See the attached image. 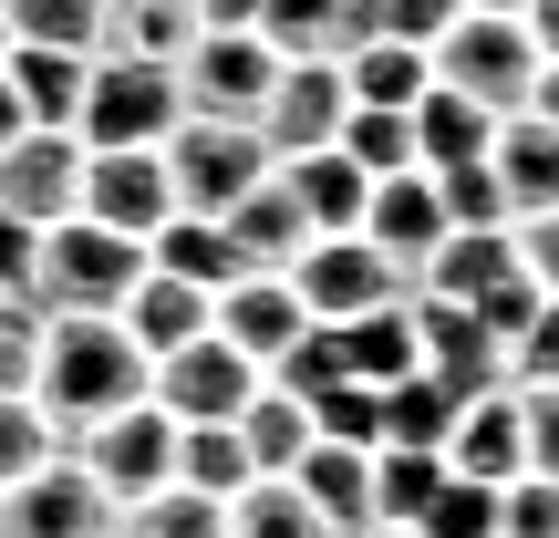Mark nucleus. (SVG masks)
I'll return each instance as SVG.
<instances>
[{"mask_svg":"<svg viewBox=\"0 0 559 538\" xmlns=\"http://www.w3.org/2000/svg\"><path fill=\"white\" fill-rule=\"evenodd\" d=\"M466 404L445 394L436 373H404L394 394H383V445H425V456H445V435H456Z\"/></svg>","mask_w":559,"mask_h":538,"instance_id":"f704fd0d","label":"nucleus"},{"mask_svg":"<svg viewBox=\"0 0 559 538\" xmlns=\"http://www.w3.org/2000/svg\"><path fill=\"white\" fill-rule=\"evenodd\" d=\"M519 21H528V41H539V62H559V0H528Z\"/></svg>","mask_w":559,"mask_h":538,"instance_id":"603ef678","label":"nucleus"},{"mask_svg":"<svg viewBox=\"0 0 559 538\" xmlns=\"http://www.w3.org/2000/svg\"><path fill=\"white\" fill-rule=\"evenodd\" d=\"M445 477H466V487H519L528 477V415H519L508 383L456 415V435H445Z\"/></svg>","mask_w":559,"mask_h":538,"instance_id":"f3484780","label":"nucleus"},{"mask_svg":"<svg viewBox=\"0 0 559 538\" xmlns=\"http://www.w3.org/2000/svg\"><path fill=\"white\" fill-rule=\"evenodd\" d=\"M32 270H41V228L0 207V300H32Z\"/></svg>","mask_w":559,"mask_h":538,"instance_id":"09e8293b","label":"nucleus"},{"mask_svg":"<svg viewBox=\"0 0 559 538\" xmlns=\"http://www.w3.org/2000/svg\"><path fill=\"white\" fill-rule=\"evenodd\" d=\"M249 32H260L280 62H342L353 41H373V11H362V0H260Z\"/></svg>","mask_w":559,"mask_h":538,"instance_id":"6ab92c4d","label":"nucleus"},{"mask_svg":"<svg viewBox=\"0 0 559 538\" xmlns=\"http://www.w3.org/2000/svg\"><path fill=\"white\" fill-rule=\"evenodd\" d=\"M207 332H218L228 352H249V362L270 373V362L290 352L300 332H311V311H300V290H290L280 270H249L239 290H218V311H207Z\"/></svg>","mask_w":559,"mask_h":538,"instance_id":"dca6fc26","label":"nucleus"},{"mask_svg":"<svg viewBox=\"0 0 559 538\" xmlns=\"http://www.w3.org/2000/svg\"><path fill=\"white\" fill-rule=\"evenodd\" d=\"M0 62H11V21H0Z\"/></svg>","mask_w":559,"mask_h":538,"instance_id":"bf43d9fd","label":"nucleus"},{"mask_svg":"<svg viewBox=\"0 0 559 538\" xmlns=\"http://www.w3.org/2000/svg\"><path fill=\"white\" fill-rule=\"evenodd\" d=\"M83 456V477L115 498V518L124 507H145L156 487H177V425L156 415V404H135V415H115V425H94V435L73 445Z\"/></svg>","mask_w":559,"mask_h":538,"instance_id":"6e6552de","label":"nucleus"},{"mask_svg":"<svg viewBox=\"0 0 559 538\" xmlns=\"http://www.w3.org/2000/svg\"><path fill=\"white\" fill-rule=\"evenodd\" d=\"M177 487H198V498H249L260 487V466H249L239 425H177Z\"/></svg>","mask_w":559,"mask_h":538,"instance_id":"2f4dec72","label":"nucleus"},{"mask_svg":"<svg viewBox=\"0 0 559 538\" xmlns=\"http://www.w3.org/2000/svg\"><path fill=\"white\" fill-rule=\"evenodd\" d=\"M362 538H415V528H362Z\"/></svg>","mask_w":559,"mask_h":538,"instance_id":"13d9d810","label":"nucleus"},{"mask_svg":"<svg viewBox=\"0 0 559 538\" xmlns=\"http://www.w3.org/2000/svg\"><path fill=\"white\" fill-rule=\"evenodd\" d=\"M280 279L300 290V311H311V321H362V311H383V300H415L362 239H311Z\"/></svg>","mask_w":559,"mask_h":538,"instance_id":"f8f14e48","label":"nucleus"},{"mask_svg":"<svg viewBox=\"0 0 559 538\" xmlns=\"http://www.w3.org/2000/svg\"><path fill=\"white\" fill-rule=\"evenodd\" d=\"M519 270L539 279V300H559V207H549V218H528V228H519Z\"/></svg>","mask_w":559,"mask_h":538,"instance_id":"3c124183","label":"nucleus"},{"mask_svg":"<svg viewBox=\"0 0 559 538\" xmlns=\"http://www.w3.org/2000/svg\"><path fill=\"white\" fill-rule=\"evenodd\" d=\"M228 538H332V528L290 498V477H260L249 498H228Z\"/></svg>","mask_w":559,"mask_h":538,"instance_id":"4c0bfd02","label":"nucleus"},{"mask_svg":"<svg viewBox=\"0 0 559 538\" xmlns=\"http://www.w3.org/2000/svg\"><path fill=\"white\" fill-rule=\"evenodd\" d=\"M177 124H187V104H177V73H166V62L94 52V73H83V115H73L83 156H156Z\"/></svg>","mask_w":559,"mask_h":538,"instance_id":"f03ea898","label":"nucleus"},{"mask_svg":"<svg viewBox=\"0 0 559 538\" xmlns=\"http://www.w3.org/2000/svg\"><path fill=\"white\" fill-rule=\"evenodd\" d=\"M207 311H218V300L207 290H187V279H166V270H145L135 290H124V342H135L145 362H166V352H187V342H207Z\"/></svg>","mask_w":559,"mask_h":538,"instance_id":"5701e85b","label":"nucleus"},{"mask_svg":"<svg viewBox=\"0 0 559 538\" xmlns=\"http://www.w3.org/2000/svg\"><path fill=\"white\" fill-rule=\"evenodd\" d=\"M198 32H207L198 0H115V21H104V52H124V62H166V73H177Z\"/></svg>","mask_w":559,"mask_h":538,"instance_id":"c85d7f7f","label":"nucleus"},{"mask_svg":"<svg viewBox=\"0 0 559 538\" xmlns=\"http://www.w3.org/2000/svg\"><path fill=\"white\" fill-rule=\"evenodd\" d=\"M445 498V456L425 445H373V528H415Z\"/></svg>","mask_w":559,"mask_h":538,"instance_id":"473e14b6","label":"nucleus"},{"mask_svg":"<svg viewBox=\"0 0 559 538\" xmlns=\"http://www.w3.org/2000/svg\"><path fill=\"white\" fill-rule=\"evenodd\" d=\"M353 239L373 249V260L404 279V290H415V279H425V260H436V249L456 239V228H445V198H436V177L415 166V177H383V187H373V207H362V228H353Z\"/></svg>","mask_w":559,"mask_h":538,"instance_id":"9b49d317","label":"nucleus"},{"mask_svg":"<svg viewBox=\"0 0 559 538\" xmlns=\"http://www.w3.org/2000/svg\"><path fill=\"white\" fill-rule=\"evenodd\" d=\"M519 415H528V477L559 487V383L549 394H519Z\"/></svg>","mask_w":559,"mask_h":538,"instance_id":"8fccbe9b","label":"nucleus"},{"mask_svg":"<svg viewBox=\"0 0 559 538\" xmlns=\"http://www.w3.org/2000/svg\"><path fill=\"white\" fill-rule=\"evenodd\" d=\"M280 187H290V207L311 218V239H353L362 207H373V177H362L342 145H321V156H290V166H280Z\"/></svg>","mask_w":559,"mask_h":538,"instance_id":"4be33fe9","label":"nucleus"},{"mask_svg":"<svg viewBox=\"0 0 559 538\" xmlns=\"http://www.w3.org/2000/svg\"><path fill=\"white\" fill-rule=\"evenodd\" d=\"M487 145H498V115L487 104H466V94H425L415 104V166L425 177H456V166H487Z\"/></svg>","mask_w":559,"mask_h":538,"instance_id":"bb28decb","label":"nucleus"},{"mask_svg":"<svg viewBox=\"0 0 559 538\" xmlns=\"http://www.w3.org/2000/svg\"><path fill=\"white\" fill-rule=\"evenodd\" d=\"M135 279H145V249L135 239H115V228H94V218L41 228V270H32L41 311H124Z\"/></svg>","mask_w":559,"mask_h":538,"instance_id":"20e7f679","label":"nucleus"},{"mask_svg":"<svg viewBox=\"0 0 559 538\" xmlns=\"http://www.w3.org/2000/svg\"><path fill=\"white\" fill-rule=\"evenodd\" d=\"M41 300H0V394H32L41 383Z\"/></svg>","mask_w":559,"mask_h":538,"instance_id":"79ce46f5","label":"nucleus"},{"mask_svg":"<svg viewBox=\"0 0 559 538\" xmlns=\"http://www.w3.org/2000/svg\"><path fill=\"white\" fill-rule=\"evenodd\" d=\"M498 538H559V487L549 477L498 487Z\"/></svg>","mask_w":559,"mask_h":538,"instance_id":"de8ad7c7","label":"nucleus"},{"mask_svg":"<svg viewBox=\"0 0 559 538\" xmlns=\"http://www.w3.org/2000/svg\"><path fill=\"white\" fill-rule=\"evenodd\" d=\"M207 11V32H249V11H260V0H198Z\"/></svg>","mask_w":559,"mask_h":538,"instance_id":"864d4df0","label":"nucleus"},{"mask_svg":"<svg viewBox=\"0 0 559 538\" xmlns=\"http://www.w3.org/2000/svg\"><path fill=\"white\" fill-rule=\"evenodd\" d=\"M115 538H228V507L198 498V487H156L145 507H124Z\"/></svg>","mask_w":559,"mask_h":538,"instance_id":"e433bc0d","label":"nucleus"},{"mask_svg":"<svg viewBox=\"0 0 559 538\" xmlns=\"http://www.w3.org/2000/svg\"><path fill=\"white\" fill-rule=\"evenodd\" d=\"M145 394H156V362L124 342L115 311H52V321H41V383H32V404H41V425H52L62 445H83L94 425L135 415Z\"/></svg>","mask_w":559,"mask_h":538,"instance_id":"f257e3e1","label":"nucleus"},{"mask_svg":"<svg viewBox=\"0 0 559 538\" xmlns=\"http://www.w3.org/2000/svg\"><path fill=\"white\" fill-rule=\"evenodd\" d=\"M0 538H115V498H104V487L83 477V456L62 445L52 466L0 487Z\"/></svg>","mask_w":559,"mask_h":538,"instance_id":"0eeeda50","label":"nucleus"},{"mask_svg":"<svg viewBox=\"0 0 559 538\" xmlns=\"http://www.w3.org/2000/svg\"><path fill=\"white\" fill-rule=\"evenodd\" d=\"M436 83L445 94H466V104H487V115H528V94H539V41H528V21H508V11H456V32L436 41Z\"/></svg>","mask_w":559,"mask_h":538,"instance_id":"7ed1b4c3","label":"nucleus"},{"mask_svg":"<svg viewBox=\"0 0 559 538\" xmlns=\"http://www.w3.org/2000/svg\"><path fill=\"white\" fill-rule=\"evenodd\" d=\"M145 270H166V279H187V290H239L249 279V260H239V239H228L218 218H166L156 239H145Z\"/></svg>","mask_w":559,"mask_h":538,"instance_id":"393cba45","label":"nucleus"},{"mask_svg":"<svg viewBox=\"0 0 559 538\" xmlns=\"http://www.w3.org/2000/svg\"><path fill=\"white\" fill-rule=\"evenodd\" d=\"M528 115H539V124H559V62H539V94H528Z\"/></svg>","mask_w":559,"mask_h":538,"instance_id":"5fc2aeb1","label":"nucleus"},{"mask_svg":"<svg viewBox=\"0 0 559 538\" xmlns=\"http://www.w3.org/2000/svg\"><path fill=\"white\" fill-rule=\"evenodd\" d=\"M311 435H321V445H362V456H373V445H383V394L332 383V394L311 404Z\"/></svg>","mask_w":559,"mask_h":538,"instance_id":"a19ab883","label":"nucleus"},{"mask_svg":"<svg viewBox=\"0 0 559 538\" xmlns=\"http://www.w3.org/2000/svg\"><path fill=\"white\" fill-rule=\"evenodd\" d=\"M342 83H353V104H383V115H415L425 94H436V62L415 52V41H353L342 52Z\"/></svg>","mask_w":559,"mask_h":538,"instance_id":"c756f323","label":"nucleus"},{"mask_svg":"<svg viewBox=\"0 0 559 538\" xmlns=\"http://www.w3.org/2000/svg\"><path fill=\"white\" fill-rule=\"evenodd\" d=\"M166 177H177V218H228L270 177V145H260V124H198L187 115L166 135Z\"/></svg>","mask_w":559,"mask_h":538,"instance_id":"39448f33","label":"nucleus"},{"mask_svg":"<svg viewBox=\"0 0 559 538\" xmlns=\"http://www.w3.org/2000/svg\"><path fill=\"white\" fill-rule=\"evenodd\" d=\"M73 218L115 228V239H156L166 218H177V177H166V145L156 156H83V207Z\"/></svg>","mask_w":559,"mask_h":538,"instance_id":"ddd939ff","label":"nucleus"},{"mask_svg":"<svg viewBox=\"0 0 559 538\" xmlns=\"http://www.w3.org/2000/svg\"><path fill=\"white\" fill-rule=\"evenodd\" d=\"M508 279H519V228H456V239L425 260L415 290H425V300H456V311H477V300L508 290Z\"/></svg>","mask_w":559,"mask_h":538,"instance_id":"b1692460","label":"nucleus"},{"mask_svg":"<svg viewBox=\"0 0 559 538\" xmlns=\"http://www.w3.org/2000/svg\"><path fill=\"white\" fill-rule=\"evenodd\" d=\"M290 498L311 507L332 538H362V528H373V456H362V445H321V435H311V456L290 466Z\"/></svg>","mask_w":559,"mask_h":538,"instance_id":"412c9836","label":"nucleus"},{"mask_svg":"<svg viewBox=\"0 0 559 538\" xmlns=\"http://www.w3.org/2000/svg\"><path fill=\"white\" fill-rule=\"evenodd\" d=\"M249 394H260V362L228 352V342L207 332V342H187V352L156 362V394H145V404H156L166 425H239Z\"/></svg>","mask_w":559,"mask_h":538,"instance_id":"1a4fd4ad","label":"nucleus"},{"mask_svg":"<svg viewBox=\"0 0 559 538\" xmlns=\"http://www.w3.org/2000/svg\"><path fill=\"white\" fill-rule=\"evenodd\" d=\"M11 135H32V124H21V94L0 83V145H11Z\"/></svg>","mask_w":559,"mask_h":538,"instance_id":"6e6d98bb","label":"nucleus"},{"mask_svg":"<svg viewBox=\"0 0 559 538\" xmlns=\"http://www.w3.org/2000/svg\"><path fill=\"white\" fill-rule=\"evenodd\" d=\"M62 456V435L41 425V404L32 394H0V487H21L32 466H52Z\"/></svg>","mask_w":559,"mask_h":538,"instance_id":"58836bf2","label":"nucleus"},{"mask_svg":"<svg viewBox=\"0 0 559 538\" xmlns=\"http://www.w3.org/2000/svg\"><path fill=\"white\" fill-rule=\"evenodd\" d=\"M466 11H508V21H519V11H528V0H466Z\"/></svg>","mask_w":559,"mask_h":538,"instance_id":"4d7b16f0","label":"nucleus"},{"mask_svg":"<svg viewBox=\"0 0 559 538\" xmlns=\"http://www.w3.org/2000/svg\"><path fill=\"white\" fill-rule=\"evenodd\" d=\"M487 177H498V198H508V228L549 218V207H559V124L508 115L498 145H487Z\"/></svg>","mask_w":559,"mask_h":538,"instance_id":"aec40b11","label":"nucleus"},{"mask_svg":"<svg viewBox=\"0 0 559 538\" xmlns=\"http://www.w3.org/2000/svg\"><path fill=\"white\" fill-rule=\"evenodd\" d=\"M218 228H228V239H239V260H249V270H290L300 249H311V218H300V207H290V187H280V166H270L260 187H249L239 207H228Z\"/></svg>","mask_w":559,"mask_h":538,"instance_id":"cd10ccee","label":"nucleus"},{"mask_svg":"<svg viewBox=\"0 0 559 538\" xmlns=\"http://www.w3.org/2000/svg\"><path fill=\"white\" fill-rule=\"evenodd\" d=\"M0 207L11 218H32V228H62L83 207V135H11L0 145Z\"/></svg>","mask_w":559,"mask_h":538,"instance_id":"4468645a","label":"nucleus"},{"mask_svg":"<svg viewBox=\"0 0 559 538\" xmlns=\"http://www.w3.org/2000/svg\"><path fill=\"white\" fill-rule=\"evenodd\" d=\"M362 11H373V32H383V41H415V52H436V41L456 32L466 0H362Z\"/></svg>","mask_w":559,"mask_h":538,"instance_id":"a18cd8bd","label":"nucleus"},{"mask_svg":"<svg viewBox=\"0 0 559 538\" xmlns=\"http://www.w3.org/2000/svg\"><path fill=\"white\" fill-rule=\"evenodd\" d=\"M342 156H353L362 166V177H415V115H383V104H353V115H342Z\"/></svg>","mask_w":559,"mask_h":538,"instance_id":"c9c22d12","label":"nucleus"},{"mask_svg":"<svg viewBox=\"0 0 559 538\" xmlns=\"http://www.w3.org/2000/svg\"><path fill=\"white\" fill-rule=\"evenodd\" d=\"M415 342H425V373H436L456 404H477V394H498V383H508V352L487 342L477 311H456V300H425L415 290Z\"/></svg>","mask_w":559,"mask_h":538,"instance_id":"2eb2a0df","label":"nucleus"},{"mask_svg":"<svg viewBox=\"0 0 559 538\" xmlns=\"http://www.w3.org/2000/svg\"><path fill=\"white\" fill-rule=\"evenodd\" d=\"M415 538H498V487H466V477H445V498L415 518Z\"/></svg>","mask_w":559,"mask_h":538,"instance_id":"c03bdc74","label":"nucleus"},{"mask_svg":"<svg viewBox=\"0 0 559 538\" xmlns=\"http://www.w3.org/2000/svg\"><path fill=\"white\" fill-rule=\"evenodd\" d=\"M342 115H353V83H342V62H280V83H270V104H260V145H270V166L321 156V145L342 135Z\"/></svg>","mask_w":559,"mask_h":538,"instance_id":"9d476101","label":"nucleus"},{"mask_svg":"<svg viewBox=\"0 0 559 538\" xmlns=\"http://www.w3.org/2000/svg\"><path fill=\"white\" fill-rule=\"evenodd\" d=\"M436 198H445V228H508V198H498V177H487V166L436 177Z\"/></svg>","mask_w":559,"mask_h":538,"instance_id":"49530a36","label":"nucleus"},{"mask_svg":"<svg viewBox=\"0 0 559 538\" xmlns=\"http://www.w3.org/2000/svg\"><path fill=\"white\" fill-rule=\"evenodd\" d=\"M270 83H280V52L260 32H198L187 62H177V104L198 124H260Z\"/></svg>","mask_w":559,"mask_h":538,"instance_id":"423d86ee","label":"nucleus"},{"mask_svg":"<svg viewBox=\"0 0 559 538\" xmlns=\"http://www.w3.org/2000/svg\"><path fill=\"white\" fill-rule=\"evenodd\" d=\"M342 352V383H362V394H394L404 373H425V342H415V300H383V311L362 321H321Z\"/></svg>","mask_w":559,"mask_h":538,"instance_id":"a211bd4d","label":"nucleus"},{"mask_svg":"<svg viewBox=\"0 0 559 538\" xmlns=\"http://www.w3.org/2000/svg\"><path fill=\"white\" fill-rule=\"evenodd\" d=\"M239 445H249V466L260 477H290L300 456H311V404H290V394H249V415H239Z\"/></svg>","mask_w":559,"mask_h":538,"instance_id":"72a5a7b5","label":"nucleus"},{"mask_svg":"<svg viewBox=\"0 0 559 538\" xmlns=\"http://www.w3.org/2000/svg\"><path fill=\"white\" fill-rule=\"evenodd\" d=\"M270 394H290V404H321V394H332V383H342V352H332V332H321V321H311V332H300L290 342V352H280L270 362Z\"/></svg>","mask_w":559,"mask_h":538,"instance_id":"ea45409f","label":"nucleus"},{"mask_svg":"<svg viewBox=\"0 0 559 538\" xmlns=\"http://www.w3.org/2000/svg\"><path fill=\"white\" fill-rule=\"evenodd\" d=\"M0 21H11V41H32V52H104V21H115V0H0Z\"/></svg>","mask_w":559,"mask_h":538,"instance_id":"7c9ffc66","label":"nucleus"},{"mask_svg":"<svg viewBox=\"0 0 559 538\" xmlns=\"http://www.w3.org/2000/svg\"><path fill=\"white\" fill-rule=\"evenodd\" d=\"M549 383H559V300H539L528 332L508 342V394H549Z\"/></svg>","mask_w":559,"mask_h":538,"instance_id":"37998d69","label":"nucleus"},{"mask_svg":"<svg viewBox=\"0 0 559 538\" xmlns=\"http://www.w3.org/2000/svg\"><path fill=\"white\" fill-rule=\"evenodd\" d=\"M83 73H94L83 52H32V41H11V62H0V83L21 94V124H41V135H73Z\"/></svg>","mask_w":559,"mask_h":538,"instance_id":"a878e982","label":"nucleus"}]
</instances>
